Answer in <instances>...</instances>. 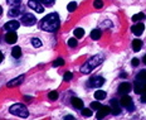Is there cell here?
<instances>
[{"label":"cell","instance_id":"cell-34","mask_svg":"<svg viewBox=\"0 0 146 120\" xmlns=\"http://www.w3.org/2000/svg\"><path fill=\"white\" fill-rule=\"evenodd\" d=\"M101 106L102 105L100 103H91V109H93V110H98Z\"/></svg>","mask_w":146,"mask_h":120},{"label":"cell","instance_id":"cell-33","mask_svg":"<svg viewBox=\"0 0 146 120\" xmlns=\"http://www.w3.org/2000/svg\"><path fill=\"white\" fill-rule=\"evenodd\" d=\"M72 78H73L72 72H66L64 76H63V80H64V81H69V80H72Z\"/></svg>","mask_w":146,"mask_h":120},{"label":"cell","instance_id":"cell-19","mask_svg":"<svg viewBox=\"0 0 146 120\" xmlns=\"http://www.w3.org/2000/svg\"><path fill=\"white\" fill-rule=\"evenodd\" d=\"M141 47H142V42L140 41V39H133L132 41V50L135 52H139L141 50Z\"/></svg>","mask_w":146,"mask_h":120},{"label":"cell","instance_id":"cell-6","mask_svg":"<svg viewBox=\"0 0 146 120\" xmlns=\"http://www.w3.org/2000/svg\"><path fill=\"white\" fill-rule=\"evenodd\" d=\"M105 84V78L101 76H95L88 80V87H101Z\"/></svg>","mask_w":146,"mask_h":120},{"label":"cell","instance_id":"cell-4","mask_svg":"<svg viewBox=\"0 0 146 120\" xmlns=\"http://www.w3.org/2000/svg\"><path fill=\"white\" fill-rule=\"evenodd\" d=\"M120 105L122 107H126L127 110H130V111H132V110H135V106H133V103H132V99L127 94H125L122 97H121L120 100Z\"/></svg>","mask_w":146,"mask_h":120},{"label":"cell","instance_id":"cell-31","mask_svg":"<svg viewBox=\"0 0 146 120\" xmlns=\"http://www.w3.org/2000/svg\"><path fill=\"white\" fill-rule=\"evenodd\" d=\"M93 7L96 9H101L103 7V1L102 0H95V1H93Z\"/></svg>","mask_w":146,"mask_h":120},{"label":"cell","instance_id":"cell-23","mask_svg":"<svg viewBox=\"0 0 146 120\" xmlns=\"http://www.w3.org/2000/svg\"><path fill=\"white\" fill-rule=\"evenodd\" d=\"M74 36H76V38H83L84 29L83 28H76L74 29Z\"/></svg>","mask_w":146,"mask_h":120},{"label":"cell","instance_id":"cell-25","mask_svg":"<svg viewBox=\"0 0 146 120\" xmlns=\"http://www.w3.org/2000/svg\"><path fill=\"white\" fill-rule=\"evenodd\" d=\"M76 9H77V3L76 1H72V3H69V4L67 5V10L68 11H74Z\"/></svg>","mask_w":146,"mask_h":120},{"label":"cell","instance_id":"cell-3","mask_svg":"<svg viewBox=\"0 0 146 120\" xmlns=\"http://www.w3.org/2000/svg\"><path fill=\"white\" fill-rule=\"evenodd\" d=\"M9 111L15 116H19V118H28L29 116V110L23 104H14V105L10 106Z\"/></svg>","mask_w":146,"mask_h":120},{"label":"cell","instance_id":"cell-15","mask_svg":"<svg viewBox=\"0 0 146 120\" xmlns=\"http://www.w3.org/2000/svg\"><path fill=\"white\" fill-rule=\"evenodd\" d=\"M131 30L135 36H141L142 32L145 30V25L142 23H137V24H135V25H132Z\"/></svg>","mask_w":146,"mask_h":120},{"label":"cell","instance_id":"cell-17","mask_svg":"<svg viewBox=\"0 0 146 120\" xmlns=\"http://www.w3.org/2000/svg\"><path fill=\"white\" fill-rule=\"evenodd\" d=\"M71 103H72L73 107H76V109H78V110H82L84 107V103L80 99V97H73L71 100Z\"/></svg>","mask_w":146,"mask_h":120},{"label":"cell","instance_id":"cell-10","mask_svg":"<svg viewBox=\"0 0 146 120\" xmlns=\"http://www.w3.org/2000/svg\"><path fill=\"white\" fill-rule=\"evenodd\" d=\"M110 107H111V114L113 115H118L121 113V107H120V103L116 99H112L110 101Z\"/></svg>","mask_w":146,"mask_h":120},{"label":"cell","instance_id":"cell-27","mask_svg":"<svg viewBox=\"0 0 146 120\" xmlns=\"http://www.w3.org/2000/svg\"><path fill=\"white\" fill-rule=\"evenodd\" d=\"M48 99H49V100H57V99H58V92H57V91H50L49 92V94H48Z\"/></svg>","mask_w":146,"mask_h":120},{"label":"cell","instance_id":"cell-32","mask_svg":"<svg viewBox=\"0 0 146 120\" xmlns=\"http://www.w3.org/2000/svg\"><path fill=\"white\" fill-rule=\"evenodd\" d=\"M82 115H83V116H87V118H88V116H91V115H92V111H91V109H84V107H83V109H82Z\"/></svg>","mask_w":146,"mask_h":120},{"label":"cell","instance_id":"cell-18","mask_svg":"<svg viewBox=\"0 0 146 120\" xmlns=\"http://www.w3.org/2000/svg\"><path fill=\"white\" fill-rule=\"evenodd\" d=\"M22 54H23L22 48L18 47V46H15L13 50H11V56H13L14 58H20V57H22Z\"/></svg>","mask_w":146,"mask_h":120},{"label":"cell","instance_id":"cell-20","mask_svg":"<svg viewBox=\"0 0 146 120\" xmlns=\"http://www.w3.org/2000/svg\"><path fill=\"white\" fill-rule=\"evenodd\" d=\"M106 96H107V94H106L105 91H102V90H97L95 92V99L96 100H105Z\"/></svg>","mask_w":146,"mask_h":120},{"label":"cell","instance_id":"cell-22","mask_svg":"<svg viewBox=\"0 0 146 120\" xmlns=\"http://www.w3.org/2000/svg\"><path fill=\"white\" fill-rule=\"evenodd\" d=\"M30 43H32V46L33 47H35V48H39V47L43 46V42H42L39 38H32L30 39Z\"/></svg>","mask_w":146,"mask_h":120},{"label":"cell","instance_id":"cell-24","mask_svg":"<svg viewBox=\"0 0 146 120\" xmlns=\"http://www.w3.org/2000/svg\"><path fill=\"white\" fill-rule=\"evenodd\" d=\"M136 80H140V81H144V82H146V71H145V70L140 71L139 75L136 76Z\"/></svg>","mask_w":146,"mask_h":120},{"label":"cell","instance_id":"cell-41","mask_svg":"<svg viewBox=\"0 0 146 120\" xmlns=\"http://www.w3.org/2000/svg\"><path fill=\"white\" fill-rule=\"evenodd\" d=\"M1 14H3V8L0 7V15H1Z\"/></svg>","mask_w":146,"mask_h":120},{"label":"cell","instance_id":"cell-37","mask_svg":"<svg viewBox=\"0 0 146 120\" xmlns=\"http://www.w3.org/2000/svg\"><path fill=\"white\" fill-rule=\"evenodd\" d=\"M141 103H146V94H142V97H141Z\"/></svg>","mask_w":146,"mask_h":120},{"label":"cell","instance_id":"cell-30","mask_svg":"<svg viewBox=\"0 0 146 120\" xmlns=\"http://www.w3.org/2000/svg\"><path fill=\"white\" fill-rule=\"evenodd\" d=\"M78 42H77V38H71L68 39V46L69 47H77Z\"/></svg>","mask_w":146,"mask_h":120},{"label":"cell","instance_id":"cell-14","mask_svg":"<svg viewBox=\"0 0 146 120\" xmlns=\"http://www.w3.org/2000/svg\"><path fill=\"white\" fill-rule=\"evenodd\" d=\"M22 11H24L23 5H17V7H13L9 10V15H10V17H18V15L22 14Z\"/></svg>","mask_w":146,"mask_h":120},{"label":"cell","instance_id":"cell-16","mask_svg":"<svg viewBox=\"0 0 146 120\" xmlns=\"http://www.w3.org/2000/svg\"><path fill=\"white\" fill-rule=\"evenodd\" d=\"M23 81H24V76H18V77L10 80V81L7 84V86H8V87H15V86H18V85L22 84Z\"/></svg>","mask_w":146,"mask_h":120},{"label":"cell","instance_id":"cell-1","mask_svg":"<svg viewBox=\"0 0 146 120\" xmlns=\"http://www.w3.org/2000/svg\"><path fill=\"white\" fill-rule=\"evenodd\" d=\"M60 25V20H59V15L57 13H50L42 19V24H40V28L45 30V32H49L53 33L56 32L57 29L59 28Z\"/></svg>","mask_w":146,"mask_h":120},{"label":"cell","instance_id":"cell-9","mask_svg":"<svg viewBox=\"0 0 146 120\" xmlns=\"http://www.w3.org/2000/svg\"><path fill=\"white\" fill-rule=\"evenodd\" d=\"M108 114H111V107L110 106H101L98 109V111H97V114H96V118L97 119H103V118H106Z\"/></svg>","mask_w":146,"mask_h":120},{"label":"cell","instance_id":"cell-38","mask_svg":"<svg viewBox=\"0 0 146 120\" xmlns=\"http://www.w3.org/2000/svg\"><path fill=\"white\" fill-rule=\"evenodd\" d=\"M3 60H4V54H3V53H1V52H0V62H1V61H3Z\"/></svg>","mask_w":146,"mask_h":120},{"label":"cell","instance_id":"cell-40","mask_svg":"<svg viewBox=\"0 0 146 120\" xmlns=\"http://www.w3.org/2000/svg\"><path fill=\"white\" fill-rule=\"evenodd\" d=\"M144 63L146 64V54H145V56H144Z\"/></svg>","mask_w":146,"mask_h":120},{"label":"cell","instance_id":"cell-21","mask_svg":"<svg viewBox=\"0 0 146 120\" xmlns=\"http://www.w3.org/2000/svg\"><path fill=\"white\" fill-rule=\"evenodd\" d=\"M101 36H102V32L100 29H93L92 32H91V38L95 39V41H98V39L101 38Z\"/></svg>","mask_w":146,"mask_h":120},{"label":"cell","instance_id":"cell-8","mask_svg":"<svg viewBox=\"0 0 146 120\" xmlns=\"http://www.w3.org/2000/svg\"><path fill=\"white\" fill-rule=\"evenodd\" d=\"M133 90L137 95H142L146 94V82L140 81V80H136V82L133 84Z\"/></svg>","mask_w":146,"mask_h":120},{"label":"cell","instance_id":"cell-28","mask_svg":"<svg viewBox=\"0 0 146 120\" xmlns=\"http://www.w3.org/2000/svg\"><path fill=\"white\" fill-rule=\"evenodd\" d=\"M63 64H64V60L63 58H57L53 62V67H59V66H63Z\"/></svg>","mask_w":146,"mask_h":120},{"label":"cell","instance_id":"cell-7","mask_svg":"<svg viewBox=\"0 0 146 120\" xmlns=\"http://www.w3.org/2000/svg\"><path fill=\"white\" fill-rule=\"evenodd\" d=\"M28 7L30 9H33L34 11H36V13H43V11H44L43 4H42L40 1H38V0H29V1H28Z\"/></svg>","mask_w":146,"mask_h":120},{"label":"cell","instance_id":"cell-39","mask_svg":"<svg viewBox=\"0 0 146 120\" xmlns=\"http://www.w3.org/2000/svg\"><path fill=\"white\" fill-rule=\"evenodd\" d=\"M66 119H68V120H74V116H71V115H69V116H66Z\"/></svg>","mask_w":146,"mask_h":120},{"label":"cell","instance_id":"cell-36","mask_svg":"<svg viewBox=\"0 0 146 120\" xmlns=\"http://www.w3.org/2000/svg\"><path fill=\"white\" fill-rule=\"evenodd\" d=\"M43 4H45V5H52L54 3V0H40Z\"/></svg>","mask_w":146,"mask_h":120},{"label":"cell","instance_id":"cell-13","mask_svg":"<svg viewBox=\"0 0 146 120\" xmlns=\"http://www.w3.org/2000/svg\"><path fill=\"white\" fill-rule=\"evenodd\" d=\"M17 41H18V36L15 32H8L5 34V42L9 43V44H14Z\"/></svg>","mask_w":146,"mask_h":120},{"label":"cell","instance_id":"cell-35","mask_svg":"<svg viewBox=\"0 0 146 120\" xmlns=\"http://www.w3.org/2000/svg\"><path fill=\"white\" fill-rule=\"evenodd\" d=\"M131 63H132V66H133V67H137V66H139V63H140V61L137 60V58H133V60L131 61Z\"/></svg>","mask_w":146,"mask_h":120},{"label":"cell","instance_id":"cell-5","mask_svg":"<svg viewBox=\"0 0 146 120\" xmlns=\"http://www.w3.org/2000/svg\"><path fill=\"white\" fill-rule=\"evenodd\" d=\"M22 23H23V25H27V27L34 25V24L36 23V18L30 13H25L22 17Z\"/></svg>","mask_w":146,"mask_h":120},{"label":"cell","instance_id":"cell-12","mask_svg":"<svg viewBox=\"0 0 146 120\" xmlns=\"http://www.w3.org/2000/svg\"><path fill=\"white\" fill-rule=\"evenodd\" d=\"M131 88H132V86L129 84V82H122L120 86H118V88H117V91L120 92V94H129L130 91H131Z\"/></svg>","mask_w":146,"mask_h":120},{"label":"cell","instance_id":"cell-29","mask_svg":"<svg viewBox=\"0 0 146 120\" xmlns=\"http://www.w3.org/2000/svg\"><path fill=\"white\" fill-rule=\"evenodd\" d=\"M7 3L10 7H17V5H20L22 0H7Z\"/></svg>","mask_w":146,"mask_h":120},{"label":"cell","instance_id":"cell-2","mask_svg":"<svg viewBox=\"0 0 146 120\" xmlns=\"http://www.w3.org/2000/svg\"><path fill=\"white\" fill-rule=\"evenodd\" d=\"M103 60H105V56H103V54H101V53L95 54L93 57L88 58L87 62H84V64L81 67V72L86 73V75L87 73H90V72H92L96 67H98L100 64L103 62Z\"/></svg>","mask_w":146,"mask_h":120},{"label":"cell","instance_id":"cell-26","mask_svg":"<svg viewBox=\"0 0 146 120\" xmlns=\"http://www.w3.org/2000/svg\"><path fill=\"white\" fill-rule=\"evenodd\" d=\"M145 18V14L144 13H139V14H135L132 17V21H139V20H142Z\"/></svg>","mask_w":146,"mask_h":120},{"label":"cell","instance_id":"cell-11","mask_svg":"<svg viewBox=\"0 0 146 120\" xmlns=\"http://www.w3.org/2000/svg\"><path fill=\"white\" fill-rule=\"evenodd\" d=\"M19 27H20L19 21H17V20H10V21H8V23H5L4 29H7L8 32H15V30L19 28Z\"/></svg>","mask_w":146,"mask_h":120}]
</instances>
